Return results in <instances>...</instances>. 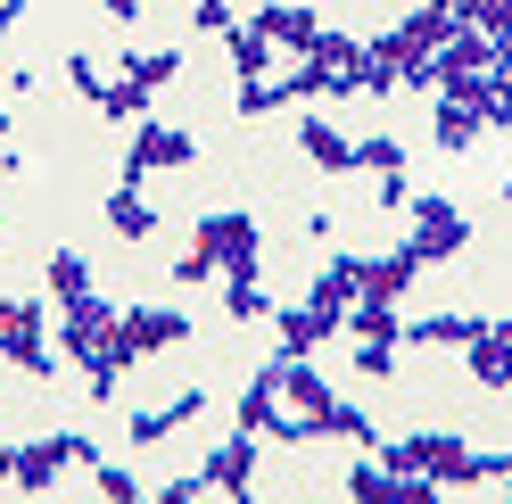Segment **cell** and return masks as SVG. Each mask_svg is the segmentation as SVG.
<instances>
[{
    "mask_svg": "<svg viewBox=\"0 0 512 504\" xmlns=\"http://www.w3.org/2000/svg\"><path fill=\"white\" fill-rule=\"evenodd\" d=\"M58 356L67 364H83V389H91V405H116V389H124V339H116V306L91 290V298H67L58 306Z\"/></svg>",
    "mask_w": 512,
    "mask_h": 504,
    "instance_id": "1",
    "label": "cell"
},
{
    "mask_svg": "<svg viewBox=\"0 0 512 504\" xmlns=\"http://www.w3.org/2000/svg\"><path fill=\"white\" fill-rule=\"evenodd\" d=\"M157 496H166V504H199V496H207V471H182V480H166Z\"/></svg>",
    "mask_w": 512,
    "mask_h": 504,
    "instance_id": "30",
    "label": "cell"
},
{
    "mask_svg": "<svg viewBox=\"0 0 512 504\" xmlns=\"http://www.w3.org/2000/svg\"><path fill=\"white\" fill-rule=\"evenodd\" d=\"M356 174H405V141L364 133V141H356Z\"/></svg>",
    "mask_w": 512,
    "mask_h": 504,
    "instance_id": "25",
    "label": "cell"
},
{
    "mask_svg": "<svg viewBox=\"0 0 512 504\" xmlns=\"http://www.w3.org/2000/svg\"><path fill=\"white\" fill-rule=\"evenodd\" d=\"M100 17H116V25H133V17H149V0H100Z\"/></svg>",
    "mask_w": 512,
    "mask_h": 504,
    "instance_id": "31",
    "label": "cell"
},
{
    "mask_svg": "<svg viewBox=\"0 0 512 504\" xmlns=\"http://www.w3.org/2000/svg\"><path fill=\"white\" fill-rule=\"evenodd\" d=\"M479 133H488V108H479V100H455V91H438L430 141H438L446 157H471V149H479Z\"/></svg>",
    "mask_w": 512,
    "mask_h": 504,
    "instance_id": "13",
    "label": "cell"
},
{
    "mask_svg": "<svg viewBox=\"0 0 512 504\" xmlns=\"http://www.w3.org/2000/svg\"><path fill=\"white\" fill-rule=\"evenodd\" d=\"M248 25H256V34H265L273 50H314V42H323V17H314V9H298V0H256V9H248Z\"/></svg>",
    "mask_w": 512,
    "mask_h": 504,
    "instance_id": "11",
    "label": "cell"
},
{
    "mask_svg": "<svg viewBox=\"0 0 512 504\" xmlns=\"http://www.w3.org/2000/svg\"><path fill=\"white\" fill-rule=\"evenodd\" d=\"M25 9H34V0H0V42H9L17 25H25Z\"/></svg>",
    "mask_w": 512,
    "mask_h": 504,
    "instance_id": "33",
    "label": "cell"
},
{
    "mask_svg": "<svg viewBox=\"0 0 512 504\" xmlns=\"http://www.w3.org/2000/svg\"><path fill=\"white\" fill-rule=\"evenodd\" d=\"M223 314H232V323H273L265 281H256V273H223Z\"/></svg>",
    "mask_w": 512,
    "mask_h": 504,
    "instance_id": "23",
    "label": "cell"
},
{
    "mask_svg": "<svg viewBox=\"0 0 512 504\" xmlns=\"http://www.w3.org/2000/svg\"><path fill=\"white\" fill-rule=\"evenodd\" d=\"M199 471H207V496H248L256 488V430H232Z\"/></svg>",
    "mask_w": 512,
    "mask_h": 504,
    "instance_id": "12",
    "label": "cell"
},
{
    "mask_svg": "<svg viewBox=\"0 0 512 504\" xmlns=\"http://www.w3.org/2000/svg\"><path fill=\"white\" fill-rule=\"evenodd\" d=\"M50 290H58V306L91 298V257H83V248H58V257H50Z\"/></svg>",
    "mask_w": 512,
    "mask_h": 504,
    "instance_id": "24",
    "label": "cell"
},
{
    "mask_svg": "<svg viewBox=\"0 0 512 504\" xmlns=\"http://www.w3.org/2000/svg\"><path fill=\"white\" fill-rule=\"evenodd\" d=\"M347 496H364V504H430V496H446L438 480H422V471H389V463H356L347 471Z\"/></svg>",
    "mask_w": 512,
    "mask_h": 504,
    "instance_id": "10",
    "label": "cell"
},
{
    "mask_svg": "<svg viewBox=\"0 0 512 504\" xmlns=\"http://www.w3.org/2000/svg\"><path fill=\"white\" fill-rule=\"evenodd\" d=\"M298 67L314 75V91H323V100H347V91H364L372 83V58H364V42H347V34H331L323 25V42H314Z\"/></svg>",
    "mask_w": 512,
    "mask_h": 504,
    "instance_id": "8",
    "label": "cell"
},
{
    "mask_svg": "<svg viewBox=\"0 0 512 504\" xmlns=\"http://www.w3.org/2000/svg\"><path fill=\"white\" fill-rule=\"evenodd\" d=\"M223 42H232V75H240V83H265V75H273V42L256 34L248 17H232V25H223Z\"/></svg>",
    "mask_w": 512,
    "mask_h": 504,
    "instance_id": "21",
    "label": "cell"
},
{
    "mask_svg": "<svg viewBox=\"0 0 512 504\" xmlns=\"http://www.w3.org/2000/svg\"><path fill=\"white\" fill-rule=\"evenodd\" d=\"M116 339H124V364L166 356L174 339H190V314H174V306H116Z\"/></svg>",
    "mask_w": 512,
    "mask_h": 504,
    "instance_id": "9",
    "label": "cell"
},
{
    "mask_svg": "<svg viewBox=\"0 0 512 504\" xmlns=\"http://www.w3.org/2000/svg\"><path fill=\"white\" fill-rule=\"evenodd\" d=\"M0 356H9L25 381H58V348H50L42 298H0Z\"/></svg>",
    "mask_w": 512,
    "mask_h": 504,
    "instance_id": "4",
    "label": "cell"
},
{
    "mask_svg": "<svg viewBox=\"0 0 512 504\" xmlns=\"http://www.w3.org/2000/svg\"><path fill=\"white\" fill-rule=\"evenodd\" d=\"M488 133H512V67H496V91H488Z\"/></svg>",
    "mask_w": 512,
    "mask_h": 504,
    "instance_id": "28",
    "label": "cell"
},
{
    "mask_svg": "<svg viewBox=\"0 0 512 504\" xmlns=\"http://www.w3.org/2000/svg\"><path fill=\"white\" fill-rule=\"evenodd\" d=\"M479 25H488V34H512V0H488V9H479Z\"/></svg>",
    "mask_w": 512,
    "mask_h": 504,
    "instance_id": "32",
    "label": "cell"
},
{
    "mask_svg": "<svg viewBox=\"0 0 512 504\" xmlns=\"http://www.w3.org/2000/svg\"><path fill=\"white\" fill-rule=\"evenodd\" d=\"M405 248H413V257H422V265H455L463 257V248H471V215L455 207V199H413L405 207Z\"/></svg>",
    "mask_w": 512,
    "mask_h": 504,
    "instance_id": "5",
    "label": "cell"
},
{
    "mask_svg": "<svg viewBox=\"0 0 512 504\" xmlns=\"http://www.w3.org/2000/svg\"><path fill=\"white\" fill-rule=\"evenodd\" d=\"M356 372L364 381H397V339H356Z\"/></svg>",
    "mask_w": 512,
    "mask_h": 504,
    "instance_id": "26",
    "label": "cell"
},
{
    "mask_svg": "<svg viewBox=\"0 0 512 504\" xmlns=\"http://www.w3.org/2000/svg\"><path fill=\"white\" fill-rule=\"evenodd\" d=\"M438 9L455 17V25H479V9H488V0H438Z\"/></svg>",
    "mask_w": 512,
    "mask_h": 504,
    "instance_id": "34",
    "label": "cell"
},
{
    "mask_svg": "<svg viewBox=\"0 0 512 504\" xmlns=\"http://www.w3.org/2000/svg\"><path fill=\"white\" fill-rule=\"evenodd\" d=\"M9 471H17V447H0V480H9Z\"/></svg>",
    "mask_w": 512,
    "mask_h": 504,
    "instance_id": "35",
    "label": "cell"
},
{
    "mask_svg": "<svg viewBox=\"0 0 512 504\" xmlns=\"http://www.w3.org/2000/svg\"><path fill=\"white\" fill-rule=\"evenodd\" d=\"M265 372H273V389H281V405L306 422V438H356V447H372V414H356L331 381H323V364L314 356H265Z\"/></svg>",
    "mask_w": 512,
    "mask_h": 504,
    "instance_id": "2",
    "label": "cell"
},
{
    "mask_svg": "<svg viewBox=\"0 0 512 504\" xmlns=\"http://www.w3.org/2000/svg\"><path fill=\"white\" fill-rule=\"evenodd\" d=\"M190 248H199L215 273H256V257H265V224H256V207H207L199 224H190Z\"/></svg>",
    "mask_w": 512,
    "mask_h": 504,
    "instance_id": "3",
    "label": "cell"
},
{
    "mask_svg": "<svg viewBox=\"0 0 512 504\" xmlns=\"http://www.w3.org/2000/svg\"><path fill=\"white\" fill-rule=\"evenodd\" d=\"M0 141H9V100H0Z\"/></svg>",
    "mask_w": 512,
    "mask_h": 504,
    "instance_id": "36",
    "label": "cell"
},
{
    "mask_svg": "<svg viewBox=\"0 0 512 504\" xmlns=\"http://www.w3.org/2000/svg\"><path fill=\"white\" fill-rule=\"evenodd\" d=\"M413 281H422V257L413 248H389V257H356V298H405Z\"/></svg>",
    "mask_w": 512,
    "mask_h": 504,
    "instance_id": "14",
    "label": "cell"
},
{
    "mask_svg": "<svg viewBox=\"0 0 512 504\" xmlns=\"http://www.w3.org/2000/svg\"><path fill=\"white\" fill-rule=\"evenodd\" d=\"M100 215H108V232H116V240H157V224H166V215L141 199V182H116Z\"/></svg>",
    "mask_w": 512,
    "mask_h": 504,
    "instance_id": "17",
    "label": "cell"
},
{
    "mask_svg": "<svg viewBox=\"0 0 512 504\" xmlns=\"http://www.w3.org/2000/svg\"><path fill=\"white\" fill-rule=\"evenodd\" d=\"M199 414H207V389L190 381L182 397H166V405H149V414H133V422H124V438H133V447H157V438H174L182 422H199Z\"/></svg>",
    "mask_w": 512,
    "mask_h": 504,
    "instance_id": "15",
    "label": "cell"
},
{
    "mask_svg": "<svg viewBox=\"0 0 512 504\" xmlns=\"http://www.w3.org/2000/svg\"><path fill=\"white\" fill-rule=\"evenodd\" d=\"M67 83L83 91L91 108H100V91H108V67H100V58H91V50H67Z\"/></svg>",
    "mask_w": 512,
    "mask_h": 504,
    "instance_id": "27",
    "label": "cell"
},
{
    "mask_svg": "<svg viewBox=\"0 0 512 504\" xmlns=\"http://www.w3.org/2000/svg\"><path fill=\"white\" fill-rule=\"evenodd\" d=\"M479 331H488V314H422V323H405L413 348H471Z\"/></svg>",
    "mask_w": 512,
    "mask_h": 504,
    "instance_id": "19",
    "label": "cell"
},
{
    "mask_svg": "<svg viewBox=\"0 0 512 504\" xmlns=\"http://www.w3.org/2000/svg\"><path fill=\"white\" fill-rule=\"evenodd\" d=\"M67 463H100V447H91L83 430H50V438H25V447H17V471H9V480H17L25 496H50V488H58V471H67Z\"/></svg>",
    "mask_w": 512,
    "mask_h": 504,
    "instance_id": "7",
    "label": "cell"
},
{
    "mask_svg": "<svg viewBox=\"0 0 512 504\" xmlns=\"http://www.w3.org/2000/svg\"><path fill=\"white\" fill-rule=\"evenodd\" d=\"M298 157L323 166V174H356V133H339L323 116H298Z\"/></svg>",
    "mask_w": 512,
    "mask_h": 504,
    "instance_id": "16",
    "label": "cell"
},
{
    "mask_svg": "<svg viewBox=\"0 0 512 504\" xmlns=\"http://www.w3.org/2000/svg\"><path fill=\"white\" fill-rule=\"evenodd\" d=\"M91 471H100V496H116V504H133V496H141L133 471H116V463H91Z\"/></svg>",
    "mask_w": 512,
    "mask_h": 504,
    "instance_id": "29",
    "label": "cell"
},
{
    "mask_svg": "<svg viewBox=\"0 0 512 504\" xmlns=\"http://www.w3.org/2000/svg\"><path fill=\"white\" fill-rule=\"evenodd\" d=\"M496 331H504V339H512V314H496Z\"/></svg>",
    "mask_w": 512,
    "mask_h": 504,
    "instance_id": "37",
    "label": "cell"
},
{
    "mask_svg": "<svg viewBox=\"0 0 512 504\" xmlns=\"http://www.w3.org/2000/svg\"><path fill=\"white\" fill-rule=\"evenodd\" d=\"M463 364H471V381H479V389H512V339H504L496 323L463 348Z\"/></svg>",
    "mask_w": 512,
    "mask_h": 504,
    "instance_id": "18",
    "label": "cell"
},
{
    "mask_svg": "<svg viewBox=\"0 0 512 504\" xmlns=\"http://www.w3.org/2000/svg\"><path fill=\"white\" fill-rule=\"evenodd\" d=\"M149 100H157V83H141L133 67H116V75H108V91H100V116H108V124H141V116H149Z\"/></svg>",
    "mask_w": 512,
    "mask_h": 504,
    "instance_id": "20",
    "label": "cell"
},
{
    "mask_svg": "<svg viewBox=\"0 0 512 504\" xmlns=\"http://www.w3.org/2000/svg\"><path fill=\"white\" fill-rule=\"evenodd\" d=\"M190 166H199V141H190L182 124H157V116L133 124V141H124V182H141V174H190Z\"/></svg>",
    "mask_w": 512,
    "mask_h": 504,
    "instance_id": "6",
    "label": "cell"
},
{
    "mask_svg": "<svg viewBox=\"0 0 512 504\" xmlns=\"http://www.w3.org/2000/svg\"><path fill=\"white\" fill-rule=\"evenodd\" d=\"M347 339H397V348H405V314L389 298H356V306H347Z\"/></svg>",
    "mask_w": 512,
    "mask_h": 504,
    "instance_id": "22",
    "label": "cell"
}]
</instances>
